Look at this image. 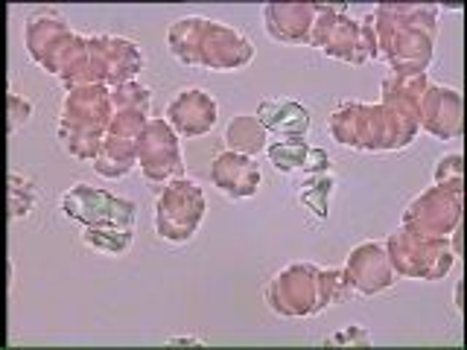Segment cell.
I'll return each mask as SVG.
<instances>
[{
  "mask_svg": "<svg viewBox=\"0 0 467 350\" xmlns=\"http://www.w3.org/2000/svg\"><path fill=\"white\" fill-rule=\"evenodd\" d=\"M418 123L406 120L389 106H365V102H345L330 114V135L339 146L357 152H394L415 140Z\"/></svg>",
  "mask_w": 467,
  "mask_h": 350,
  "instance_id": "277c9868",
  "label": "cell"
},
{
  "mask_svg": "<svg viewBox=\"0 0 467 350\" xmlns=\"http://www.w3.org/2000/svg\"><path fill=\"white\" fill-rule=\"evenodd\" d=\"M85 245L102 254L120 257L131 248V231H114V228H85Z\"/></svg>",
  "mask_w": 467,
  "mask_h": 350,
  "instance_id": "484cf974",
  "label": "cell"
},
{
  "mask_svg": "<svg viewBox=\"0 0 467 350\" xmlns=\"http://www.w3.org/2000/svg\"><path fill=\"white\" fill-rule=\"evenodd\" d=\"M146 65L143 50L135 41L117 36H79L73 44L65 70L58 73L65 91L85 85H126L140 77Z\"/></svg>",
  "mask_w": 467,
  "mask_h": 350,
  "instance_id": "7a4b0ae2",
  "label": "cell"
},
{
  "mask_svg": "<svg viewBox=\"0 0 467 350\" xmlns=\"http://www.w3.org/2000/svg\"><path fill=\"white\" fill-rule=\"evenodd\" d=\"M111 106L117 108H140V111H150L152 106V91L140 82H126V85H117L111 88Z\"/></svg>",
  "mask_w": 467,
  "mask_h": 350,
  "instance_id": "f1b7e54d",
  "label": "cell"
},
{
  "mask_svg": "<svg viewBox=\"0 0 467 350\" xmlns=\"http://www.w3.org/2000/svg\"><path fill=\"white\" fill-rule=\"evenodd\" d=\"M36 187L29 179L15 172L9 179V216L12 219H21V216H29L36 208Z\"/></svg>",
  "mask_w": 467,
  "mask_h": 350,
  "instance_id": "83f0119b",
  "label": "cell"
},
{
  "mask_svg": "<svg viewBox=\"0 0 467 350\" xmlns=\"http://www.w3.org/2000/svg\"><path fill=\"white\" fill-rule=\"evenodd\" d=\"M374 18L379 58L394 77H418L432 62V36L438 6L432 4H379Z\"/></svg>",
  "mask_w": 467,
  "mask_h": 350,
  "instance_id": "6da1fadb",
  "label": "cell"
},
{
  "mask_svg": "<svg viewBox=\"0 0 467 350\" xmlns=\"http://www.w3.org/2000/svg\"><path fill=\"white\" fill-rule=\"evenodd\" d=\"M167 44L182 65L204 70H240L254 58V47L243 33L208 18L175 21L167 33Z\"/></svg>",
  "mask_w": 467,
  "mask_h": 350,
  "instance_id": "3957f363",
  "label": "cell"
},
{
  "mask_svg": "<svg viewBox=\"0 0 467 350\" xmlns=\"http://www.w3.org/2000/svg\"><path fill=\"white\" fill-rule=\"evenodd\" d=\"M102 140L106 135L99 131H85V129H65L58 126V143L65 146V152L70 158H79V160H94L102 149Z\"/></svg>",
  "mask_w": 467,
  "mask_h": 350,
  "instance_id": "cb8c5ba5",
  "label": "cell"
},
{
  "mask_svg": "<svg viewBox=\"0 0 467 350\" xmlns=\"http://www.w3.org/2000/svg\"><path fill=\"white\" fill-rule=\"evenodd\" d=\"M77 33L58 18L53 9H38L26 18L24 26V44H26V53L29 58L44 67L53 77L65 70L67 58L73 53V44H77Z\"/></svg>",
  "mask_w": 467,
  "mask_h": 350,
  "instance_id": "8fae6325",
  "label": "cell"
},
{
  "mask_svg": "<svg viewBox=\"0 0 467 350\" xmlns=\"http://www.w3.org/2000/svg\"><path fill=\"white\" fill-rule=\"evenodd\" d=\"M325 347H371V333L362 327H348L333 333L325 342Z\"/></svg>",
  "mask_w": 467,
  "mask_h": 350,
  "instance_id": "f546056e",
  "label": "cell"
},
{
  "mask_svg": "<svg viewBox=\"0 0 467 350\" xmlns=\"http://www.w3.org/2000/svg\"><path fill=\"white\" fill-rule=\"evenodd\" d=\"M452 179H464V155L462 152H452V155L441 158L435 167V184L452 181Z\"/></svg>",
  "mask_w": 467,
  "mask_h": 350,
  "instance_id": "1f68e13d",
  "label": "cell"
},
{
  "mask_svg": "<svg viewBox=\"0 0 467 350\" xmlns=\"http://www.w3.org/2000/svg\"><path fill=\"white\" fill-rule=\"evenodd\" d=\"M342 274H345V283L354 292H359V295H377V292L389 289L398 281V274L391 269V260L386 254V245H379V242L357 245L354 252L348 254Z\"/></svg>",
  "mask_w": 467,
  "mask_h": 350,
  "instance_id": "9a60e30c",
  "label": "cell"
},
{
  "mask_svg": "<svg viewBox=\"0 0 467 350\" xmlns=\"http://www.w3.org/2000/svg\"><path fill=\"white\" fill-rule=\"evenodd\" d=\"M6 111H9V135H15L29 117H33V102L18 97V94H9L6 97Z\"/></svg>",
  "mask_w": 467,
  "mask_h": 350,
  "instance_id": "4dcf8cb0",
  "label": "cell"
},
{
  "mask_svg": "<svg viewBox=\"0 0 467 350\" xmlns=\"http://www.w3.org/2000/svg\"><path fill=\"white\" fill-rule=\"evenodd\" d=\"M462 292H464V283L459 281V283H456V306H459V310H464V301H462Z\"/></svg>",
  "mask_w": 467,
  "mask_h": 350,
  "instance_id": "e575fe53",
  "label": "cell"
},
{
  "mask_svg": "<svg viewBox=\"0 0 467 350\" xmlns=\"http://www.w3.org/2000/svg\"><path fill=\"white\" fill-rule=\"evenodd\" d=\"M350 286L336 269H321L316 262H292L266 286L269 310L286 318H306L327 310L330 304L348 298Z\"/></svg>",
  "mask_w": 467,
  "mask_h": 350,
  "instance_id": "5b68a950",
  "label": "cell"
},
{
  "mask_svg": "<svg viewBox=\"0 0 467 350\" xmlns=\"http://www.w3.org/2000/svg\"><path fill=\"white\" fill-rule=\"evenodd\" d=\"M204 216V193L196 181L175 179L164 184L155 204V231L167 242H187L196 237Z\"/></svg>",
  "mask_w": 467,
  "mask_h": 350,
  "instance_id": "9c48e42d",
  "label": "cell"
},
{
  "mask_svg": "<svg viewBox=\"0 0 467 350\" xmlns=\"http://www.w3.org/2000/svg\"><path fill=\"white\" fill-rule=\"evenodd\" d=\"M386 254L398 277H412V281H441L456 266V254L447 240L418 237L409 231H394L386 240Z\"/></svg>",
  "mask_w": 467,
  "mask_h": 350,
  "instance_id": "52a82bcc",
  "label": "cell"
},
{
  "mask_svg": "<svg viewBox=\"0 0 467 350\" xmlns=\"http://www.w3.org/2000/svg\"><path fill=\"white\" fill-rule=\"evenodd\" d=\"M216 117H219L216 99L211 94L199 91V88H190V91H182L179 97H172L164 120L175 129V135L202 138L216 126Z\"/></svg>",
  "mask_w": 467,
  "mask_h": 350,
  "instance_id": "e0dca14e",
  "label": "cell"
},
{
  "mask_svg": "<svg viewBox=\"0 0 467 350\" xmlns=\"http://www.w3.org/2000/svg\"><path fill=\"white\" fill-rule=\"evenodd\" d=\"M441 9H456V12H459V9H462V4H441Z\"/></svg>",
  "mask_w": 467,
  "mask_h": 350,
  "instance_id": "d590c367",
  "label": "cell"
},
{
  "mask_svg": "<svg viewBox=\"0 0 467 350\" xmlns=\"http://www.w3.org/2000/svg\"><path fill=\"white\" fill-rule=\"evenodd\" d=\"M150 111H140V108H117L111 123H109V135L111 138H123V140H138L140 131L150 123Z\"/></svg>",
  "mask_w": 467,
  "mask_h": 350,
  "instance_id": "4316f807",
  "label": "cell"
},
{
  "mask_svg": "<svg viewBox=\"0 0 467 350\" xmlns=\"http://www.w3.org/2000/svg\"><path fill=\"white\" fill-rule=\"evenodd\" d=\"M135 143H138L140 172L150 181H175L184 175L179 135H175V129L164 117H155V120L146 123V129L140 131V138Z\"/></svg>",
  "mask_w": 467,
  "mask_h": 350,
  "instance_id": "7c38bea8",
  "label": "cell"
},
{
  "mask_svg": "<svg viewBox=\"0 0 467 350\" xmlns=\"http://www.w3.org/2000/svg\"><path fill=\"white\" fill-rule=\"evenodd\" d=\"M359 36H362V47L368 58H379V44H377V29H374V18L365 15L359 21Z\"/></svg>",
  "mask_w": 467,
  "mask_h": 350,
  "instance_id": "d6a6232c",
  "label": "cell"
},
{
  "mask_svg": "<svg viewBox=\"0 0 467 350\" xmlns=\"http://www.w3.org/2000/svg\"><path fill=\"white\" fill-rule=\"evenodd\" d=\"M266 33L281 44H310L316 24V4L310 0H275L263 6Z\"/></svg>",
  "mask_w": 467,
  "mask_h": 350,
  "instance_id": "2e32d148",
  "label": "cell"
},
{
  "mask_svg": "<svg viewBox=\"0 0 467 350\" xmlns=\"http://www.w3.org/2000/svg\"><path fill=\"white\" fill-rule=\"evenodd\" d=\"M62 213L82 228H114L131 231L138 219L135 201L114 196L109 190H97L91 184H77L62 196Z\"/></svg>",
  "mask_w": 467,
  "mask_h": 350,
  "instance_id": "ba28073f",
  "label": "cell"
},
{
  "mask_svg": "<svg viewBox=\"0 0 467 350\" xmlns=\"http://www.w3.org/2000/svg\"><path fill=\"white\" fill-rule=\"evenodd\" d=\"M266 155L275 170L281 172H330V158L325 149L310 146L306 140H277L266 146Z\"/></svg>",
  "mask_w": 467,
  "mask_h": 350,
  "instance_id": "ffe728a7",
  "label": "cell"
},
{
  "mask_svg": "<svg viewBox=\"0 0 467 350\" xmlns=\"http://www.w3.org/2000/svg\"><path fill=\"white\" fill-rule=\"evenodd\" d=\"M91 164H94L97 175H106V179H123V175H129L138 164V143L106 135L102 149Z\"/></svg>",
  "mask_w": 467,
  "mask_h": 350,
  "instance_id": "7402d4cb",
  "label": "cell"
},
{
  "mask_svg": "<svg viewBox=\"0 0 467 350\" xmlns=\"http://www.w3.org/2000/svg\"><path fill=\"white\" fill-rule=\"evenodd\" d=\"M170 347H199V342L196 339H172Z\"/></svg>",
  "mask_w": 467,
  "mask_h": 350,
  "instance_id": "836d02e7",
  "label": "cell"
},
{
  "mask_svg": "<svg viewBox=\"0 0 467 350\" xmlns=\"http://www.w3.org/2000/svg\"><path fill=\"white\" fill-rule=\"evenodd\" d=\"M333 175L330 172H316L304 181L301 187V201L304 208H310L318 219H325L330 211V193H333Z\"/></svg>",
  "mask_w": 467,
  "mask_h": 350,
  "instance_id": "d4e9b609",
  "label": "cell"
},
{
  "mask_svg": "<svg viewBox=\"0 0 467 350\" xmlns=\"http://www.w3.org/2000/svg\"><path fill=\"white\" fill-rule=\"evenodd\" d=\"M225 143L231 152H240V155H257L269 146V131L263 129V123L257 117H234L225 129Z\"/></svg>",
  "mask_w": 467,
  "mask_h": 350,
  "instance_id": "603a6c76",
  "label": "cell"
},
{
  "mask_svg": "<svg viewBox=\"0 0 467 350\" xmlns=\"http://www.w3.org/2000/svg\"><path fill=\"white\" fill-rule=\"evenodd\" d=\"M464 179L432 184L403 211V231L430 240H447L462 225Z\"/></svg>",
  "mask_w": 467,
  "mask_h": 350,
  "instance_id": "8992f818",
  "label": "cell"
},
{
  "mask_svg": "<svg viewBox=\"0 0 467 350\" xmlns=\"http://www.w3.org/2000/svg\"><path fill=\"white\" fill-rule=\"evenodd\" d=\"M257 120L281 140H304L310 131V111L296 99H266L257 106Z\"/></svg>",
  "mask_w": 467,
  "mask_h": 350,
  "instance_id": "d6986e66",
  "label": "cell"
},
{
  "mask_svg": "<svg viewBox=\"0 0 467 350\" xmlns=\"http://www.w3.org/2000/svg\"><path fill=\"white\" fill-rule=\"evenodd\" d=\"M310 47L325 50L333 58L362 67L368 62L359 36V21L348 15V4H316V24L310 33Z\"/></svg>",
  "mask_w": 467,
  "mask_h": 350,
  "instance_id": "30bf717a",
  "label": "cell"
},
{
  "mask_svg": "<svg viewBox=\"0 0 467 350\" xmlns=\"http://www.w3.org/2000/svg\"><path fill=\"white\" fill-rule=\"evenodd\" d=\"M211 181L216 190H223L228 199H248L260 187V167L252 155L240 152H219L211 164Z\"/></svg>",
  "mask_w": 467,
  "mask_h": 350,
  "instance_id": "ac0fdd59",
  "label": "cell"
},
{
  "mask_svg": "<svg viewBox=\"0 0 467 350\" xmlns=\"http://www.w3.org/2000/svg\"><path fill=\"white\" fill-rule=\"evenodd\" d=\"M430 88L427 73H418V77H391L383 82V106L394 108L398 114H403L406 120L418 123L420 114V97Z\"/></svg>",
  "mask_w": 467,
  "mask_h": 350,
  "instance_id": "44dd1931",
  "label": "cell"
},
{
  "mask_svg": "<svg viewBox=\"0 0 467 350\" xmlns=\"http://www.w3.org/2000/svg\"><path fill=\"white\" fill-rule=\"evenodd\" d=\"M111 117H114L111 88L109 85H85V88H73V91L65 94L62 120H58V126L109 135Z\"/></svg>",
  "mask_w": 467,
  "mask_h": 350,
  "instance_id": "4fadbf2b",
  "label": "cell"
},
{
  "mask_svg": "<svg viewBox=\"0 0 467 350\" xmlns=\"http://www.w3.org/2000/svg\"><path fill=\"white\" fill-rule=\"evenodd\" d=\"M418 129L438 140H456L464 131V99L459 91L441 85H430L420 97Z\"/></svg>",
  "mask_w": 467,
  "mask_h": 350,
  "instance_id": "5bb4252c",
  "label": "cell"
}]
</instances>
